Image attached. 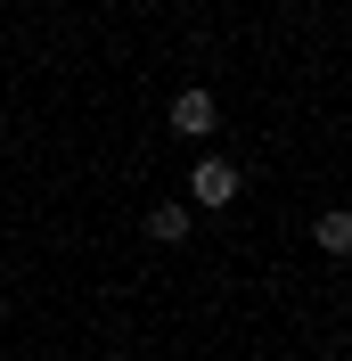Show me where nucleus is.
I'll use <instances>...</instances> for the list:
<instances>
[{
    "label": "nucleus",
    "instance_id": "f257e3e1",
    "mask_svg": "<svg viewBox=\"0 0 352 361\" xmlns=\"http://www.w3.org/2000/svg\"><path fill=\"white\" fill-rule=\"evenodd\" d=\"M246 173L230 157H197V173H189V205H205V214H221V205H238Z\"/></svg>",
    "mask_w": 352,
    "mask_h": 361
},
{
    "label": "nucleus",
    "instance_id": "f03ea898",
    "mask_svg": "<svg viewBox=\"0 0 352 361\" xmlns=\"http://www.w3.org/2000/svg\"><path fill=\"white\" fill-rule=\"evenodd\" d=\"M213 123H221V99H213L205 82H180V90H172V132H180V140H205Z\"/></svg>",
    "mask_w": 352,
    "mask_h": 361
},
{
    "label": "nucleus",
    "instance_id": "7ed1b4c3",
    "mask_svg": "<svg viewBox=\"0 0 352 361\" xmlns=\"http://www.w3.org/2000/svg\"><path fill=\"white\" fill-rule=\"evenodd\" d=\"M189 222H197V214H189V205H180V197L148 205V238H156V247H180V238H189Z\"/></svg>",
    "mask_w": 352,
    "mask_h": 361
},
{
    "label": "nucleus",
    "instance_id": "20e7f679",
    "mask_svg": "<svg viewBox=\"0 0 352 361\" xmlns=\"http://www.w3.org/2000/svg\"><path fill=\"white\" fill-rule=\"evenodd\" d=\"M311 238H320L328 255H344V247H352V214H344V205H328V214L311 222Z\"/></svg>",
    "mask_w": 352,
    "mask_h": 361
},
{
    "label": "nucleus",
    "instance_id": "39448f33",
    "mask_svg": "<svg viewBox=\"0 0 352 361\" xmlns=\"http://www.w3.org/2000/svg\"><path fill=\"white\" fill-rule=\"evenodd\" d=\"M0 132H8V115H0Z\"/></svg>",
    "mask_w": 352,
    "mask_h": 361
}]
</instances>
